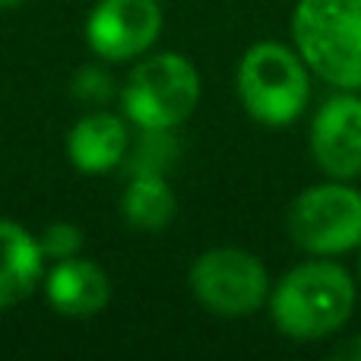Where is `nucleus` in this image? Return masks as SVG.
<instances>
[{
	"label": "nucleus",
	"mask_w": 361,
	"mask_h": 361,
	"mask_svg": "<svg viewBox=\"0 0 361 361\" xmlns=\"http://www.w3.org/2000/svg\"><path fill=\"white\" fill-rule=\"evenodd\" d=\"M269 317L282 336L314 343L339 333L355 311V279L339 263L317 257L292 267L269 288Z\"/></svg>",
	"instance_id": "obj_1"
},
{
	"label": "nucleus",
	"mask_w": 361,
	"mask_h": 361,
	"mask_svg": "<svg viewBox=\"0 0 361 361\" xmlns=\"http://www.w3.org/2000/svg\"><path fill=\"white\" fill-rule=\"evenodd\" d=\"M292 44L314 76L336 89H361V0H298Z\"/></svg>",
	"instance_id": "obj_2"
},
{
	"label": "nucleus",
	"mask_w": 361,
	"mask_h": 361,
	"mask_svg": "<svg viewBox=\"0 0 361 361\" xmlns=\"http://www.w3.org/2000/svg\"><path fill=\"white\" fill-rule=\"evenodd\" d=\"M238 99L263 127H286L305 114L311 102V67L282 42H257L238 63Z\"/></svg>",
	"instance_id": "obj_3"
},
{
	"label": "nucleus",
	"mask_w": 361,
	"mask_h": 361,
	"mask_svg": "<svg viewBox=\"0 0 361 361\" xmlns=\"http://www.w3.org/2000/svg\"><path fill=\"white\" fill-rule=\"evenodd\" d=\"M121 105L137 130H175L200 105L197 67L175 51L146 57L127 76Z\"/></svg>",
	"instance_id": "obj_4"
},
{
	"label": "nucleus",
	"mask_w": 361,
	"mask_h": 361,
	"mask_svg": "<svg viewBox=\"0 0 361 361\" xmlns=\"http://www.w3.org/2000/svg\"><path fill=\"white\" fill-rule=\"evenodd\" d=\"M288 235L311 257H339L361 247V190L326 180L301 190L288 206Z\"/></svg>",
	"instance_id": "obj_5"
},
{
	"label": "nucleus",
	"mask_w": 361,
	"mask_h": 361,
	"mask_svg": "<svg viewBox=\"0 0 361 361\" xmlns=\"http://www.w3.org/2000/svg\"><path fill=\"white\" fill-rule=\"evenodd\" d=\"M190 292L216 317H250L269 301V273L260 257L241 247H212L193 260Z\"/></svg>",
	"instance_id": "obj_6"
},
{
	"label": "nucleus",
	"mask_w": 361,
	"mask_h": 361,
	"mask_svg": "<svg viewBox=\"0 0 361 361\" xmlns=\"http://www.w3.org/2000/svg\"><path fill=\"white\" fill-rule=\"evenodd\" d=\"M162 32L159 0H99L86 19V44L108 63L143 57Z\"/></svg>",
	"instance_id": "obj_7"
},
{
	"label": "nucleus",
	"mask_w": 361,
	"mask_h": 361,
	"mask_svg": "<svg viewBox=\"0 0 361 361\" xmlns=\"http://www.w3.org/2000/svg\"><path fill=\"white\" fill-rule=\"evenodd\" d=\"M311 156L333 180L361 178V95L339 89L311 121Z\"/></svg>",
	"instance_id": "obj_8"
},
{
	"label": "nucleus",
	"mask_w": 361,
	"mask_h": 361,
	"mask_svg": "<svg viewBox=\"0 0 361 361\" xmlns=\"http://www.w3.org/2000/svg\"><path fill=\"white\" fill-rule=\"evenodd\" d=\"M42 286L48 305L61 317H95L105 311L108 298H111V282H108L105 269L92 260H82V257H67V260L51 263V269H44Z\"/></svg>",
	"instance_id": "obj_9"
},
{
	"label": "nucleus",
	"mask_w": 361,
	"mask_h": 361,
	"mask_svg": "<svg viewBox=\"0 0 361 361\" xmlns=\"http://www.w3.org/2000/svg\"><path fill=\"white\" fill-rule=\"evenodd\" d=\"M130 149V127L124 114L89 111L70 127L67 159L82 175H105L124 165Z\"/></svg>",
	"instance_id": "obj_10"
},
{
	"label": "nucleus",
	"mask_w": 361,
	"mask_h": 361,
	"mask_svg": "<svg viewBox=\"0 0 361 361\" xmlns=\"http://www.w3.org/2000/svg\"><path fill=\"white\" fill-rule=\"evenodd\" d=\"M44 260L38 238L19 222L0 219V311L23 305L44 279Z\"/></svg>",
	"instance_id": "obj_11"
},
{
	"label": "nucleus",
	"mask_w": 361,
	"mask_h": 361,
	"mask_svg": "<svg viewBox=\"0 0 361 361\" xmlns=\"http://www.w3.org/2000/svg\"><path fill=\"white\" fill-rule=\"evenodd\" d=\"M121 212L140 231H162L178 212V200L165 175H130L121 197Z\"/></svg>",
	"instance_id": "obj_12"
},
{
	"label": "nucleus",
	"mask_w": 361,
	"mask_h": 361,
	"mask_svg": "<svg viewBox=\"0 0 361 361\" xmlns=\"http://www.w3.org/2000/svg\"><path fill=\"white\" fill-rule=\"evenodd\" d=\"M178 140L171 130H140L137 143L127 149V171L130 175H165L178 162Z\"/></svg>",
	"instance_id": "obj_13"
},
{
	"label": "nucleus",
	"mask_w": 361,
	"mask_h": 361,
	"mask_svg": "<svg viewBox=\"0 0 361 361\" xmlns=\"http://www.w3.org/2000/svg\"><path fill=\"white\" fill-rule=\"evenodd\" d=\"M35 238H38V247H42L44 260H51V263L67 260V257H80V250H82V231L73 222H51Z\"/></svg>",
	"instance_id": "obj_14"
},
{
	"label": "nucleus",
	"mask_w": 361,
	"mask_h": 361,
	"mask_svg": "<svg viewBox=\"0 0 361 361\" xmlns=\"http://www.w3.org/2000/svg\"><path fill=\"white\" fill-rule=\"evenodd\" d=\"M73 95L82 102H89V105H105L108 99H111L114 92V80L111 73H108L105 67H95V63H89V67L76 70L73 76Z\"/></svg>",
	"instance_id": "obj_15"
},
{
	"label": "nucleus",
	"mask_w": 361,
	"mask_h": 361,
	"mask_svg": "<svg viewBox=\"0 0 361 361\" xmlns=\"http://www.w3.org/2000/svg\"><path fill=\"white\" fill-rule=\"evenodd\" d=\"M333 358H343V361H361V336H349L345 343H339L333 349Z\"/></svg>",
	"instance_id": "obj_16"
},
{
	"label": "nucleus",
	"mask_w": 361,
	"mask_h": 361,
	"mask_svg": "<svg viewBox=\"0 0 361 361\" xmlns=\"http://www.w3.org/2000/svg\"><path fill=\"white\" fill-rule=\"evenodd\" d=\"M23 0H0V10H13V6H19Z\"/></svg>",
	"instance_id": "obj_17"
},
{
	"label": "nucleus",
	"mask_w": 361,
	"mask_h": 361,
	"mask_svg": "<svg viewBox=\"0 0 361 361\" xmlns=\"http://www.w3.org/2000/svg\"><path fill=\"white\" fill-rule=\"evenodd\" d=\"M358 282H361V247H358Z\"/></svg>",
	"instance_id": "obj_18"
}]
</instances>
